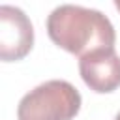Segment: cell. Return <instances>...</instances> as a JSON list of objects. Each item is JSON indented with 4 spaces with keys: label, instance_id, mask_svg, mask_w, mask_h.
I'll list each match as a JSON object with an SVG mask.
<instances>
[{
    "label": "cell",
    "instance_id": "cell-2",
    "mask_svg": "<svg viewBox=\"0 0 120 120\" xmlns=\"http://www.w3.org/2000/svg\"><path fill=\"white\" fill-rule=\"evenodd\" d=\"M79 90L62 79L38 84L22 96L17 107L19 120H73L81 109Z\"/></svg>",
    "mask_w": 120,
    "mask_h": 120
},
{
    "label": "cell",
    "instance_id": "cell-3",
    "mask_svg": "<svg viewBox=\"0 0 120 120\" xmlns=\"http://www.w3.org/2000/svg\"><path fill=\"white\" fill-rule=\"evenodd\" d=\"M34 45V26L26 13L15 6H0V58L22 60Z\"/></svg>",
    "mask_w": 120,
    "mask_h": 120
},
{
    "label": "cell",
    "instance_id": "cell-4",
    "mask_svg": "<svg viewBox=\"0 0 120 120\" xmlns=\"http://www.w3.org/2000/svg\"><path fill=\"white\" fill-rule=\"evenodd\" d=\"M79 73L90 90L109 94L120 86V56L114 49L86 54L79 60Z\"/></svg>",
    "mask_w": 120,
    "mask_h": 120
},
{
    "label": "cell",
    "instance_id": "cell-1",
    "mask_svg": "<svg viewBox=\"0 0 120 120\" xmlns=\"http://www.w3.org/2000/svg\"><path fill=\"white\" fill-rule=\"evenodd\" d=\"M47 34L60 49L81 58L114 49L116 41L114 26L101 11L75 4H62L51 11L47 17Z\"/></svg>",
    "mask_w": 120,
    "mask_h": 120
},
{
    "label": "cell",
    "instance_id": "cell-5",
    "mask_svg": "<svg viewBox=\"0 0 120 120\" xmlns=\"http://www.w3.org/2000/svg\"><path fill=\"white\" fill-rule=\"evenodd\" d=\"M114 8H116V9L120 11V0H114Z\"/></svg>",
    "mask_w": 120,
    "mask_h": 120
},
{
    "label": "cell",
    "instance_id": "cell-6",
    "mask_svg": "<svg viewBox=\"0 0 120 120\" xmlns=\"http://www.w3.org/2000/svg\"><path fill=\"white\" fill-rule=\"evenodd\" d=\"M114 120H120V112H118V114H116V118H114Z\"/></svg>",
    "mask_w": 120,
    "mask_h": 120
}]
</instances>
